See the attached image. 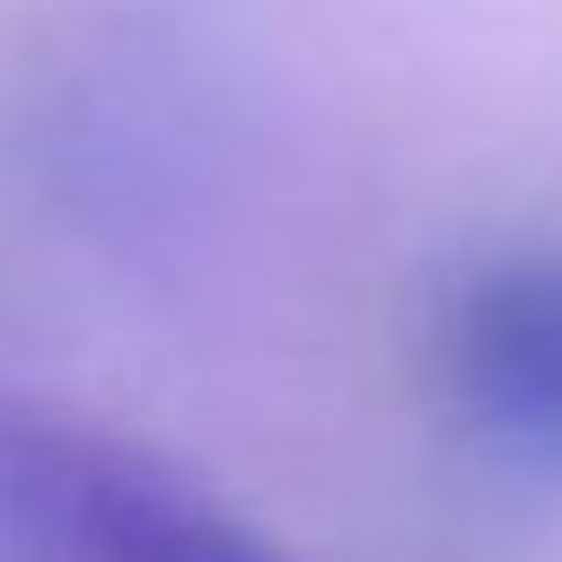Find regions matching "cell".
I'll list each match as a JSON object with an SVG mask.
<instances>
[{"label":"cell","instance_id":"cell-1","mask_svg":"<svg viewBox=\"0 0 562 562\" xmlns=\"http://www.w3.org/2000/svg\"><path fill=\"white\" fill-rule=\"evenodd\" d=\"M0 562H299L158 448L0 386Z\"/></svg>","mask_w":562,"mask_h":562},{"label":"cell","instance_id":"cell-2","mask_svg":"<svg viewBox=\"0 0 562 562\" xmlns=\"http://www.w3.org/2000/svg\"><path fill=\"white\" fill-rule=\"evenodd\" d=\"M439 430L501 483H562V246L465 255L422 316Z\"/></svg>","mask_w":562,"mask_h":562}]
</instances>
